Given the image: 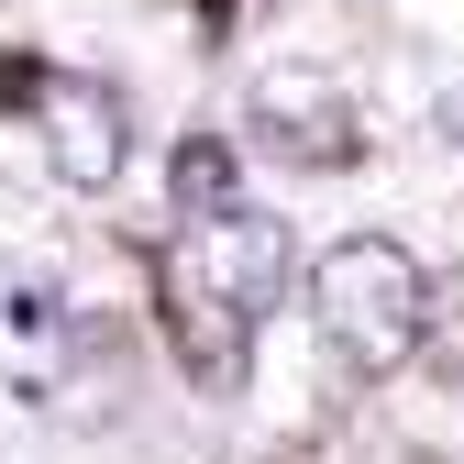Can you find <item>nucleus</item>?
I'll return each instance as SVG.
<instances>
[{
	"label": "nucleus",
	"instance_id": "423d86ee",
	"mask_svg": "<svg viewBox=\"0 0 464 464\" xmlns=\"http://www.w3.org/2000/svg\"><path fill=\"white\" fill-rule=\"evenodd\" d=\"M166 188H178V221H199V210H244V166H232V144L188 133L178 166H166Z\"/></svg>",
	"mask_w": 464,
	"mask_h": 464
},
{
	"label": "nucleus",
	"instance_id": "7ed1b4c3",
	"mask_svg": "<svg viewBox=\"0 0 464 464\" xmlns=\"http://www.w3.org/2000/svg\"><path fill=\"white\" fill-rule=\"evenodd\" d=\"M23 100V122H34V144H44V166L67 188H111L122 178V100H111L100 78H78V67H44V55H23L12 78H0Z\"/></svg>",
	"mask_w": 464,
	"mask_h": 464
},
{
	"label": "nucleus",
	"instance_id": "f03ea898",
	"mask_svg": "<svg viewBox=\"0 0 464 464\" xmlns=\"http://www.w3.org/2000/svg\"><path fill=\"white\" fill-rule=\"evenodd\" d=\"M310 321H321V343H332L354 376H398V365L431 343V276H420L410 244L354 232V244H332V255L310 266Z\"/></svg>",
	"mask_w": 464,
	"mask_h": 464
},
{
	"label": "nucleus",
	"instance_id": "f257e3e1",
	"mask_svg": "<svg viewBox=\"0 0 464 464\" xmlns=\"http://www.w3.org/2000/svg\"><path fill=\"white\" fill-rule=\"evenodd\" d=\"M287 287V221L266 210H199L178 221V244L155 255V310H166V343L199 387H232L255 354V321L276 310Z\"/></svg>",
	"mask_w": 464,
	"mask_h": 464
},
{
	"label": "nucleus",
	"instance_id": "20e7f679",
	"mask_svg": "<svg viewBox=\"0 0 464 464\" xmlns=\"http://www.w3.org/2000/svg\"><path fill=\"white\" fill-rule=\"evenodd\" d=\"M255 133H266L276 155H299V166H354V144H365L354 100H343L321 67H276V78L255 89Z\"/></svg>",
	"mask_w": 464,
	"mask_h": 464
},
{
	"label": "nucleus",
	"instance_id": "39448f33",
	"mask_svg": "<svg viewBox=\"0 0 464 464\" xmlns=\"http://www.w3.org/2000/svg\"><path fill=\"white\" fill-rule=\"evenodd\" d=\"M78 343H89V332H78V299H67L44 266H23L12 287H0V365H12L34 398H55V387H67Z\"/></svg>",
	"mask_w": 464,
	"mask_h": 464
},
{
	"label": "nucleus",
	"instance_id": "0eeeda50",
	"mask_svg": "<svg viewBox=\"0 0 464 464\" xmlns=\"http://www.w3.org/2000/svg\"><path fill=\"white\" fill-rule=\"evenodd\" d=\"M431 122H442V144H453V155H464V78H453V89H442V111H431Z\"/></svg>",
	"mask_w": 464,
	"mask_h": 464
}]
</instances>
